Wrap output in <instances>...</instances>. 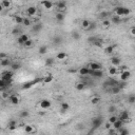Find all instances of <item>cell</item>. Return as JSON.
Masks as SVG:
<instances>
[{
  "mask_svg": "<svg viewBox=\"0 0 135 135\" xmlns=\"http://www.w3.org/2000/svg\"><path fill=\"white\" fill-rule=\"evenodd\" d=\"M114 12H115V15L119 16V17H121V16H128L130 15L131 13V10L128 9V7H125V6H116L114 9Z\"/></svg>",
  "mask_w": 135,
  "mask_h": 135,
  "instance_id": "6da1fadb",
  "label": "cell"
},
{
  "mask_svg": "<svg viewBox=\"0 0 135 135\" xmlns=\"http://www.w3.org/2000/svg\"><path fill=\"white\" fill-rule=\"evenodd\" d=\"M40 81H42L41 78H36V79H34V80H32V81H28V82H25L24 84H22L21 89H22V90H28V89L32 88L33 86H35V84L39 83Z\"/></svg>",
  "mask_w": 135,
  "mask_h": 135,
  "instance_id": "7a4b0ae2",
  "label": "cell"
},
{
  "mask_svg": "<svg viewBox=\"0 0 135 135\" xmlns=\"http://www.w3.org/2000/svg\"><path fill=\"white\" fill-rule=\"evenodd\" d=\"M102 123V118L101 117H94L93 119H92V128L94 129H98L100 126H101Z\"/></svg>",
  "mask_w": 135,
  "mask_h": 135,
  "instance_id": "3957f363",
  "label": "cell"
},
{
  "mask_svg": "<svg viewBox=\"0 0 135 135\" xmlns=\"http://www.w3.org/2000/svg\"><path fill=\"white\" fill-rule=\"evenodd\" d=\"M7 100H9L12 105H18L20 102V97L16 94H13V95H10Z\"/></svg>",
  "mask_w": 135,
  "mask_h": 135,
  "instance_id": "277c9868",
  "label": "cell"
},
{
  "mask_svg": "<svg viewBox=\"0 0 135 135\" xmlns=\"http://www.w3.org/2000/svg\"><path fill=\"white\" fill-rule=\"evenodd\" d=\"M129 118H130V114H129V112L127 110H123L119 114V116H118V119L123 121V123H126L127 120H129Z\"/></svg>",
  "mask_w": 135,
  "mask_h": 135,
  "instance_id": "5b68a950",
  "label": "cell"
},
{
  "mask_svg": "<svg viewBox=\"0 0 135 135\" xmlns=\"http://www.w3.org/2000/svg\"><path fill=\"white\" fill-rule=\"evenodd\" d=\"M88 68L90 69V70H93V71H99V70H101L102 65H100V63H98V62L92 61V62H90V63H89Z\"/></svg>",
  "mask_w": 135,
  "mask_h": 135,
  "instance_id": "8992f818",
  "label": "cell"
},
{
  "mask_svg": "<svg viewBox=\"0 0 135 135\" xmlns=\"http://www.w3.org/2000/svg\"><path fill=\"white\" fill-rule=\"evenodd\" d=\"M13 76H14V73L12 71H6V72H3L1 75V79H3L5 81H9V80H12Z\"/></svg>",
  "mask_w": 135,
  "mask_h": 135,
  "instance_id": "52a82bcc",
  "label": "cell"
},
{
  "mask_svg": "<svg viewBox=\"0 0 135 135\" xmlns=\"http://www.w3.org/2000/svg\"><path fill=\"white\" fill-rule=\"evenodd\" d=\"M39 106H40V108L41 109H43V110H47V109H50L51 108V101L50 100H47V99H42L40 102H39Z\"/></svg>",
  "mask_w": 135,
  "mask_h": 135,
  "instance_id": "ba28073f",
  "label": "cell"
},
{
  "mask_svg": "<svg viewBox=\"0 0 135 135\" xmlns=\"http://www.w3.org/2000/svg\"><path fill=\"white\" fill-rule=\"evenodd\" d=\"M130 77H131V72L129 70L120 73V80L121 81H127Z\"/></svg>",
  "mask_w": 135,
  "mask_h": 135,
  "instance_id": "9c48e42d",
  "label": "cell"
},
{
  "mask_svg": "<svg viewBox=\"0 0 135 135\" xmlns=\"http://www.w3.org/2000/svg\"><path fill=\"white\" fill-rule=\"evenodd\" d=\"M89 75H92L93 77H96V78H101L104 76V73H102L101 70L99 71H93V70H90V73Z\"/></svg>",
  "mask_w": 135,
  "mask_h": 135,
  "instance_id": "30bf717a",
  "label": "cell"
},
{
  "mask_svg": "<svg viewBox=\"0 0 135 135\" xmlns=\"http://www.w3.org/2000/svg\"><path fill=\"white\" fill-rule=\"evenodd\" d=\"M56 7H57L58 12L62 13L63 11H65V9H67V3H65V1H60V2H58V3L56 4Z\"/></svg>",
  "mask_w": 135,
  "mask_h": 135,
  "instance_id": "8fae6325",
  "label": "cell"
},
{
  "mask_svg": "<svg viewBox=\"0 0 135 135\" xmlns=\"http://www.w3.org/2000/svg\"><path fill=\"white\" fill-rule=\"evenodd\" d=\"M7 128H9V130L10 131H14L17 129V121L14 120V119H12V120H10L9 121V123H7Z\"/></svg>",
  "mask_w": 135,
  "mask_h": 135,
  "instance_id": "7c38bea8",
  "label": "cell"
},
{
  "mask_svg": "<svg viewBox=\"0 0 135 135\" xmlns=\"http://www.w3.org/2000/svg\"><path fill=\"white\" fill-rule=\"evenodd\" d=\"M37 13V9L35 6H29L28 9H26V15L28 16H35Z\"/></svg>",
  "mask_w": 135,
  "mask_h": 135,
  "instance_id": "4fadbf2b",
  "label": "cell"
},
{
  "mask_svg": "<svg viewBox=\"0 0 135 135\" xmlns=\"http://www.w3.org/2000/svg\"><path fill=\"white\" fill-rule=\"evenodd\" d=\"M78 73L80 76H87V75H89V73H90V69L88 67H82V68L79 69Z\"/></svg>",
  "mask_w": 135,
  "mask_h": 135,
  "instance_id": "5bb4252c",
  "label": "cell"
},
{
  "mask_svg": "<svg viewBox=\"0 0 135 135\" xmlns=\"http://www.w3.org/2000/svg\"><path fill=\"white\" fill-rule=\"evenodd\" d=\"M12 6V2L11 1H7V0H2L0 1V7L1 9H10Z\"/></svg>",
  "mask_w": 135,
  "mask_h": 135,
  "instance_id": "9a60e30c",
  "label": "cell"
},
{
  "mask_svg": "<svg viewBox=\"0 0 135 135\" xmlns=\"http://www.w3.org/2000/svg\"><path fill=\"white\" fill-rule=\"evenodd\" d=\"M35 131H36V129L34 126H31V125H25L24 126V132L26 134H32Z\"/></svg>",
  "mask_w": 135,
  "mask_h": 135,
  "instance_id": "2e32d148",
  "label": "cell"
},
{
  "mask_svg": "<svg viewBox=\"0 0 135 135\" xmlns=\"http://www.w3.org/2000/svg\"><path fill=\"white\" fill-rule=\"evenodd\" d=\"M111 63H112L113 67H119L121 63V60L118 57H112L111 58Z\"/></svg>",
  "mask_w": 135,
  "mask_h": 135,
  "instance_id": "e0dca14e",
  "label": "cell"
},
{
  "mask_svg": "<svg viewBox=\"0 0 135 135\" xmlns=\"http://www.w3.org/2000/svg\"><path fill=\"white\" fill-rule=\"evenodd\" d=\"M111 22L115 23V24H119L121 22V17H119V16H117V15H113L112 17H111Z\"/></svg>",
  "mask_w": 135,
  "mask_h": 135,
  "instance_id": "ac0fdd59",
  "label": "cell"
},
{
  "mask_svg": "<svg viewBox=\"0 0 135 135\" xmlns=\"http://www.w3.org/2000/svg\"><path fill=\"white\" fill-rule=\"evenodd\" d=\"M112 126H113V129H115V130L117 131V130H119L120 128H123V121H121V120L118 119L117 121H116V123H113Z\"/></svg>",
  "mask_w": 135,
  "mask_h": 135,
  "instance_id": "d6986e66",
  "label": "cell"
},
{
  "mask_svg": "<svg viewBox=\"0 0 135 135\" xmlns=\"http://www.w3.org/2000/svg\"><path fill=\"white\" fill-rule=\"evenodd\" d=\"M42 28H43V25H42V23H36V24L33 25V32L34 33H39Z\"/></svg>",
  "mask_w": 135,
  "mask_h": 135,
  "instance_id": "ffe728a7",
  "label": "cell"
},
{
  "mask_svg": "<svg viewBox=\"0 0 135 135\" xmlns=\"http://www.w3.org/2000/svg\"><path fill=\"white\" fill-rule=\"evenodd\" d=\"M41 5L44 7V9L50 10V9H52L54 4H53V2H51V1H42L41 2Z\"/></svg>",
  "mask_w": 135,
  "mask_h": 135,
  "instance_id": "44dd1931",
  "label": "cell"
},
{
  "mask_svg": "<svg viewBox=\"0 0 135 135\" xmlns=\"http://www.w3.org/2000/svg\"><path fill=\"white\" fill-rule=\"evenodd\" d=\"M0 65H1V67H9V65H12V63H11V60L9 58H5V59L0 60Z\"/></svg>",
  "mask_w": 135,
  "mask_h": 135,
  "instance_id": "7402d4cb",
  "label": "cell"
},
{
  "mask_svg": "<svg viewBox=\"0 0 135 135\" xmlns=\"http://www.w3.org/2000/svg\"><path fill=\"white\" fill-rule=\"evenodd\" d=\"M55 18H56V20L58 21V22H61V21L65 20V14H63V13L57 12L56 15H55Z\"/></svg>",
  "mask_w": 135,
  "mask_h": 135,
  "instance_id": "603a6c76",
  "label": "cell"
},
{
  "mask_svg": "<svg viewBox=\"0 0 135 135\" xmlns=\"http://www.w3.org/2000/svg\"><path fill=\"white\" fill-rule=\"evenodd\" d=\"M53 79H54V76L52 75V74H49V75H47L46 77L43 78V83H50V82H52L53 81Z\"/></svg>",
  "mask_w": 135,
  "mask_h": 135,
  "instance_id": "cb8c5ba5",
  "label": "cell"
},
{
  "mask_svg": "<svg viewBox=\"0 0 135 135\" xmlns=\"http://www.w3.org/2000/svg\"><path fill=\"white\" fill-rule=\"evenodd\" d=\"M86 82H78V83H76V86H75V89L77 90V91H82V90L86 89Z\"/></svg>",
  "mask_w": 135,
  "mask_h": 135,
  "instance_id": "d4e9b609",
  "label": "cell"
},
{
  "mask_svg": "<svg viewBox=\"0 0 135 135\" xmlns=\"http://www.w3.org/2000/svg\"><path fill=\"white\" fill-rule=\"evenodd\" d=\"M90 25H91V22H90L89 20L84 19L81 21V26H82V29H84V30H89Z\"/></svg>",
  "mask_w": 135,
  "mask_h": 135,
  "instance_id": "484cf974",
  "label": "cell"
},
{
  "mask_svg": "<svg viewBox=\"0 0 135 135\" xmlns=\"http://www.w3.org/2000/svg\"><path fill=\"white\" fill-rule=\"evenodd\" d=\"M100 101H101V99H100L99 96H94V97H92V98H91V104L93 106L98 105Z\"/></svg>",
  "mask_w": 135,
  "mask_h": 135,
  "instance_id": "4316f807",
  "label": "cell"
},
{
  "mask_svg": "<svg viewBox=\"0 0 135 135\" xmlns=\"http://www.w3.org/2000/svg\"><path fill=\"white\" fill-rule=\"evenodd\" d=\"M54 61H55L54 58H47L44 60V65H46V67H51V65H54Z\"/></svg>",
  "mask_w": 135,
  "mask_h": 135,
  "instance_id": "83f0119b",
  "label": "cell"
},
{
  "mask_svg": "<svg viewBox=\"0 0 135 135\" xmlns=\"http://www.w3.org/2000/svg\"><path fill=\"white\" fill-rule=\"evenodd\" d=\"M29 115H30V112H29V110H22L21 112L19 113V117L20 118H26L29 117Z\"/></svg>",
  "mask_w": 135,
  "mask_h": 135,
  "instance_id": "f1b7e54d",
  "label": "cell"
},
{
  "mask_svg": "<svg viewBox=\"0 0 135 135\" xmlns=\"http://www.w3.org/2000/svg\"><path fill=\"white\" fill-rule=\"evenodd\" d=\"M60 109H61L62 112H65V111H68L70 109V105L68 104V102H61V105H60Z\"/></svg>",
  "mask_w": 135,
  "mask_h": 135,
  "instance_id": "f546056e",
  "label": "cell"
},
{
  "mask_svg": "<svg viewBox=\"0 0 135 135\" xmlns=\"http://www.w3.org/2000/svg\"><path fill=\"white\" fill-rule=\"evenodd\" d=\"M38 53L40 55H44V54H47V46H42V47H40L38 49Z\"/></svg>",
  "mask_w": 135,
  "mask_h": 135,
  "instance_id": "4dcf8cb0",
  "label": "cell"
},
{
  "mask_svg": "<svg viewBox=\"0 0 135 135\" xmlns=\"http://www.w3.org/2000/svg\"><path fill=\"white\" fill-rule=\"evenodd\" d=\"M67 57H68V55H67V53H65V52L58 53L57 56H56V58H57V59H59V60H63V59H65Z\"/></svg>",
  "mask_w": 135,
  "mask_h": 135,
  "instance_id": "1f68e13d",
  "label": "cell"
},
{
  "mask_svg": "<svg viewBox=\"0 0 135 135\" xmlns=\"http://www.w3.org/2000/svg\"><path fill=\"white\" fill-rule=\"evenodd\" d=\"M14 20L17 24H22L23 23V17H21V16H19V15H16L14 17Z\"/></svg>",
  "mask_w": 135,
  "mask_h": 135,
  "instance_id": "d6a6232c",
  "label": "cell"
},
{
  "mask_svg": "<svg viewBox=\"0 0 135 135\" xmlns=\"http://www.w3.org/2000/svg\"><path fill=\"white\" fill-rule=\"evenodd\" d=\"M53 42H54V44H60L62 42V38L60 36H55L53 38Z\"/></svg>",
  "mask_w": 135,
  "mask_h": 135,
  "instance_id": "836d02e7",
  "label": "cell"
},
{
  "mask_svg": "<svg viewBox=\"0 0 135 135\" xmlns=\"http://www.w3.org/2000/svg\"><path fill=\"white\" fill-rule=\"evenodd\" d=\"M113 51H114V47L113 46H109L105 49V53L106 54H112Z\"/></svg>",
  "mask_w": 135,
  "mask_h": 135,
  "instance_id": "e575fe53",
  "label": "cell"
},
{
  "mask_svg": "<svg viewBox=\"0 0 135 135\" xmlns=\"http://www.w3.org/2000/svg\"><path fill=\"white\" fill-rule=\"evenodd\" d=\"M117 133L119 135H129V131L127 129H123V128H120L119 130H117Z\"/></svg>",
  "mask_w": 135,
  "mask_h": 135,
  "instance_id": "d590c367",
  "label": "cell"
},
{
  "mask_svg": "<svg viewBox=\"0 0 135 135\" xmlns=\"http://www.w3.org/2000/svg\"><path fill=\"white\" fill-rule=\"evenodd\" d=\"M118 73V70L116 69L115 67H111V68H109V74L110 75H115V74H117Z\"/></svg>",
  "mask_w": 135,
  "mask_h": 135,
  "instance_id": "8d00e7d4",
  "label": "cell"
},
{
  "mask_svg": "<svg viewBox=\"0 0 135 135\" xmlns=\"http://www.w3.org/2000/svg\"><path fill=\"white\" fill-rule=\"evenodd\" d=\"M120 91H121V88H119V87H117V86L113 87V88L111 89V92H112L113 94H118Z\"/></svg>",
  "mask_w": 135,
  "mask_h": 135,
  "instance_id": "74e56055",
  "label": "cell"
},
{
  "mask_svg": "<svg viewBox=\"0 0 135 135\" xmlns=\"http://www.w3.org/2000/svg\"><path fill=\"white\" fill-rule=\"evenodd\" d=\"M101 25L104 26V28H109V26L111 25V21L110 20H108V19H105V20H102V22H101Z\"/></svg>",
  "mask_w": 135,
  "mask_h": 135,
  "instance_id": "f35d334b",
  "label": "cell"
},
{
  "mask_svg": "<svg viewBox=\"0 0 135 135\" xmlns=\"http://www.w3.org/2000/svg\"><path fill=\"white\" fill-rule=\"evenodd\" d=\"M117 120H118V117H117V116L113 115V116H111V117L109 118V120H108V121H109V123H111V125H113V123H116Z\"/></svg>",
  "mask_w": 135,
  "mask_h": 135,
  "instance_id": "ab89813d",
  "label": "cell"
},
{
  "mask_svg": "<svg viewBox=\"0 0 135 135\" xmlns=\"http://www.w3.org/2000/svg\"><path fill=\"white\" fill-rule=\"evenodd\" d=\"M127 101H128L130 105L135 104V95H130V96L128 97V100H127Z\"/></svg>",
  "mask_w": 135,
  "mask_h": 135,
  "instance_id": "60d3db41",
  "label": "cell"
},
{
  "mask_svg": "<svg viewBox=\"0 0 135 135\" xmlns=\"http://www.w3.org/2000/svg\"><path fill=\"white\" fill-rule=\"evenodd\" d=\"M109 12H101V13H100V14H99V17L100 18H102V19H107V18L108 17H109Z\"/></svg>",
  "mask_w": 135,
  "mask_h": 135,
  "instance_id": "b9f144b4",
  "label": "cell"
},
{
  "mask_svg": "<svg viewBox=\"0 0 135 135\" xmlns=\"http://www.w3.org/2000/svg\"><path fill=\"white\" fill-rule=\"evenodd\" d=\"M20 38L22 39L24 43H25L26 41H29V40H30V37H29L28 35H26V34H21V35H20Z\"/></svg>",
  "mask_w": 135,
  "mask_h": 135,
  "instance_id": "7bdbcfd3",
  "label": "cell"
},
{
  "mask_svg": "<svg viewBox=\"0 0 135 135\" xmlns=\"http://www.w3.org/2000/svg\"><path fill=\"white\" fill-rule=\"evenodd\" d=\"M23 25H25V26H30L31 25V20L29 19V18H23V23H22Z\"/></svg>",
  "mask_w": 135,
  "mask_h": 135,
  "instance_id": "ee69618b",
  "label": "cell"
},
{
  "mask_svg": "<svg viewBox=\"0 0 135 135\" xmlns=\"http://www.w3.org/2000/svg\"><path fill=\"white\" fill-rule=\"evenodd\" d=\"M72 37H73V39H75V40H79V39H80V34L77 33V32H75V33L72 34Z\"/></svg>",
  "mask_w": 135,
  "mask_h": 135,
  "instance_id": "f6af8a7d",
  "label": "cell"
},
{
  "mask_svg": "<svg viewBox=\"0 0 135 135\" xmlns=\"http://www.w3.org/2000/svg\"><path fill=\"white\" fill-rule=\"evenodd\" d=\"M11 67H12V69L14 71H16V70H19V69H20V65H19V63H13Z\"/></svg>",
  "mask_w": 135,
  "mask_h": 135,
  "instance_id": "bcb514c9",
  "label": "cell"
},
{
  "mask_svg": "<svg viewBox=\"0 0 135 135\" xmlns=\"http://www.w3.org/2000/svg\"><path fill=\"white\" fill-rule=\"evenodd\" d=\"M33 43H34L33 40H31V39H30L29 41H26V42H25L24 46H23V47H31L32 46H33Z\"/></svg>",
  "mask_w": 135,
  "mask_h": 135,
  "instance_id": "7dc6e473",
  "label": "cell"
},
{
  "mask_svg": "<svg viewBox=\"0 0 135 135\" xmlns=\"http://www.w3.org/2000/svg\"><path fill=\"white\" fill-rule=\"evenodd\" d=\"M116 110H117V109H116L115 106H110L109 109H108V111H109V113H114Z\"/></svg>",
  "mask_w": 135,
  "mask_h": 135,
  "instance_id": "c3c4849f",
  "label": "cell"
},
{
  "mask_svg": "<svg viewBox=\"0 0 135 135\" xmlns=\"http://www.w3.org/2000/svg\"><path fill=\"white\" fill-rule=\"evenodd\" d=\"M17 43L19 44V46H24V42H23V40L20 38V36L17 38Z\"/></svg>",
  "mask_w": 135,
  "mask_h": 135,
  "instance_id": "681fc988",
  "label": "cell"
},
{
  "mask_svg": "<svg viewBox=\"0 0 135 135\" xmlns=\"http://www.w3.org/2000/svg\"><path fill=\"white\" fill-rule=\"evenodd\" d=\"M19 33H20V30H19V29H17V28H15L14 30L12 31V34H13V35H17V34H19Z\"/></svg>",
  "mask_w": 135,
  "mask_h": 135,
  "instance_id": "f907efd6",
  "label": "cell"
},
{
  "mask_svg": "<svg viewBox=\"0 0 135 135\" xmlns=\"http://www.w3.org/2000/svg\"><path fill=\"white\" fill-rule=\"evenodd\" d=\"M116 132H117V131H116L115 129H110V130H109V133H108V135H113L114 133H116Z\"/></svg>",
  "mask_w": 135,
  "mask_h": 135,
  "instance_id": "816d5d0a",
  "label": "cell"
},
{
  "mask_svg": "<svg viewBox=\"0 0 135 135\" xmlns=\"http://www.w3.org/2000/svg\"><path fill=\"white\" fill-rule=\"evenodd\" d=\"M111 126H112V125H111V123H109V121H108V123L105 125V128L107 129V130H110V129H111Z\"/></svg>",
  "mask_w": 135,
  "mask_h": 135,
  "instance_id": "f5cc1de1",
  "label": "cell"
},
{
  "mask_svg": "<svg viewBox=\"0 0 135 135\" xmlns=\"http://www.w3.org/2000/svg\"><path fill=\"white\" fill-rule=\"evenodd\" d=\"M5 58H6V55H5L3 52H2V53H0V60H2V59H5Z\"/></svg>",
  "mask_w": 135,
  "mask_h": 135,
  "instance_id": "db71d44e",
  "label": "cell"
},
{
  "mask_svg": "<svg viewBox=\"0 0 135 135\" xmlns=\"http://www.w3.org/2000/svg\"><path fill=\"white\" fill-rule=\"evenodd\" d=\"M130 32H131V35H132V36H135V26H133V28L131 29Z\"/></svg>",
  "mask_w": 135,
  "mask_h": 135,
  "instance_id": "11a10c76",
  "label": "cell"
},
{
  "mask_svg": "<svg viewBox=\"0 0 135 135\" xmlns=\"http://www.w3.org/2000/svg\"><path fill=\"white\" fill-rule=\"evenodd\" d=\"M120 70L123 71V72H125V71H128V67H126V65H123V67L120 68Z\"/></svg>",
  "mask_w": 135,
  "mask_h": 135,
  "instance_id": "9f6ffc18",
  "label": "cell"
},
{
  "mask_svg": "<svg viewBox=\"0 0 135 135\" xmlns=\"http://www.w3.org/2000/svg\"><path fill=\"white\" fill-rule=\"evenodd\" d=\"M95 26H96V24H95V23H91V25H90L89 30H92V29H95Z\"/></svg>",
  "mask_w": 135,
  "mask_h": 135,
  "instance_id": "6f0895ef",
  "label": "cell"
},
{
  "mask_svg": "<svg viewBox=\"0 0 135 135\" xmlns=\"http://www.w3.org/2000/svg\"><path fill=\"white\" fill-rule=\"evenodd\" d=\"M113 135H119V134H118L117 132H116V133H114V134H113Z\"/></svg>",
  "mask_w": 135,
  "mask_h": 135,
  "instance_id": "680465c9",
  "label": "cell"
},
{
  "mask_svg": "<svg viewBox=\"0 0 135 135\" xmlns=\"http://www.w3.org/2000/svg\"><path fill=\"white\" fill-rule=\"evenodd\" d=\"M43 135H47V134H43Z\"/></svg>",
  "mask_w": 135,
  "mask_h": 135,
  "instance_id": "91938a15",
  "label": "cell"
}]
</instances>
